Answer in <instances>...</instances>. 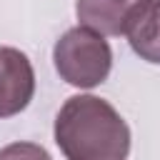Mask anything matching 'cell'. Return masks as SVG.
<instances>
[{"mask_svg":"<svg viewBox=\"0 0 160 160\" xmlns=\"http://www.w3.org/2000/svg\"><path fill=\"white\" fill-rule=\"evenodd\" d=\"M55 142L65 160H128L130 128L122 115L98 95H72L62 102Z\"/></svg>","mask_w":160,"mask_h":160,"instance_id":"1","label":"cell"},{"mask_svg":"<svg viewBox=\"0 0 160 160\" xmlns=\"http://www.w3.org/2000/svg\"><path fill=\"white\" fill-rule=\"evenodd\" d=\"M35 95V70L25 52L0 45V120L22 112Z\"/></svg>","mask_w":160,"mask_h":160,"instance_id":"3","label":"cell"},{"mask_svg":"<svg viewBox=\"0 0 160 160\" xmlns=\"http://www.w3.org/2000/svg\"><path fill=\"white\" fill-rule=\"evenodd\" d=\"M145 0H78L75 15L82 28H90L108 38L125 35V28L135 10Z\"/></svg>","mask_w":160,"mask_h":160,"instance_id":"4","label":"cell"},{"mask_svg":"<svg viewBox=\"0 0 160 160\" xmlns=\"http://www.w3.org/2000/svg\"><path fill=\"white\" fill-rule=\"evenodd\" d=\"M0 160H52L42 145L35 142H10L0 148Z\"/></svg>","mask_w":160,"mask_h":160,"instance_id":"6","label":"cell"},{"mask_svg":"<svg viewBox=\"0 0 160 160\" xmlns=\"http://www.w3.org/2000/svg\"><path fill=\"white\" fill-rule=\"evenodd\" d=\"M52 60L58 75L80 90L98 88L108 80L112 68V50L105 35L90 28H70L52 48Z\"/></svg>","mask_w":160,"mask_h":160,"instance_id":"2","label":"cell"},{"mask_svg":"<svg viewBox=\"0 0 160 160\" xmlns=\"http://www.w3.org/2000/svg\"><path fill=\"white\" fill-rule=\"evenodd\" d=\"M125 38L135 55L160 65V0H145L125 28Z\"/></svg>","mask_w":160,"mask_h":160,"instance_id":"5","label":"cell"}]
</instances>
